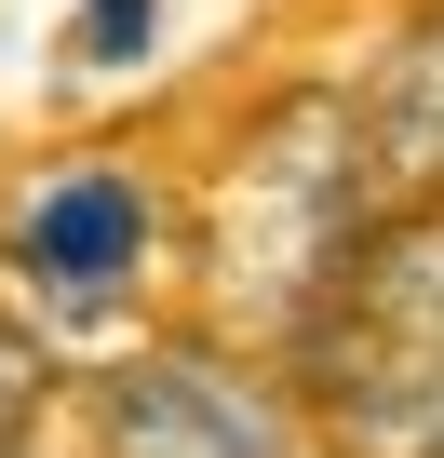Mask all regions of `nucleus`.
I'll list each match as a JSON object with an SVG mask.
<instances>
[{"label": "nucleus", "mask_w": 444, "mask_h": 458, "mask_svg": "<svg viewBox=\"0 0 444 458\" xmlns=\"http://www.w3.org/2000/svg\"><path fill=\"white\" fill-rule=\"evenodd\" d=\"M377 148H364V108L297 81L270 95L230 148H215L202 202H188V284H202V337H230V351H297L310 310L350 284V257L377 243Z\"/></svg>", "instance_id": "nucleus-1"}, {"label": "nucleus", "mask_w": 444, "mask_h": 458, "mask_svg": "<svg viewBox=\"0 0 444 458\" xmlns=\"http://www.w3.org/2000/svg\"><path fill=\"white\" fill-rule=\"evenodd\" d=\"M323 458H444V202L377 216L350 284L283 351Z\"/></svg>", "instance_id": "nucleus-2"}, {"label": "nucleus", "mask_w": 444, "mask_h": 458, "mask_svg": "<svg viewBox=\"0 0 444 458\" xmlns=\"http://www.w3.org/2000/svg\"><path fill=\"white\" fill-rule=\"evenodd\" d=\"M148 41V0H81V14H68V68H121Z\"/></svg>", "instance_id": "nucleus-7"}, {"label": "nucleus", "mask_w": 444, "mask_h": 458, "mask_svg": "<svg viewBox=\"0 0 444 458\" xmlns=\"http://www.w3.org/2000/svg\"><path fill=\"white\" fill-rule=\"evenodd\" d=\"M350 108H364V148H377L390 216L444 202V0H431V14H404V28L377 41V68L350 81Z\"/></svg>", "instance_id": "nucleus-5"}, {"label": "nucleus", "mask_w": 444, "mask_h": 458, "mask_svg": "<svg viewBox=\"0 0 444 458\" xmlns=\"http://www.w3.org/2000/svg\"><path fill=\"white\" fill-rule=\"evenodd\" d=\"M81 431H95V458H323L297 377L270 351L202 337V324L188 337H135L121 364H95Z\"/></svg>", "instance_id": "nucleus-3"}, {"label": "nucleus", "mask_w": 444, "mask_h": 458, "mask_svg": "<svg viewBox=\"0 0 444 458\" xmlns=\"http://www.w3.org/2000/svg\"><path fill=\"white\" fill-rule=\"evenodd\" d=\"M54 391H68V337L28 324V310H0V458H41Z\"/></svg>", "instance_id": "nucleus-6"}, {"label": "nucleus", "mask_w": 444, "mask_h": 458, "mask_svg": "<svg viewBox=\"0 0 444 458\" xmlns=\"http://www.w3.org/2000/svg\"><path fill=\"white\" fill-rule=\"evenodd\" d=\"M0 270H14L28 324H54V337L121 324L148 297V270H162V189L135 162H108V148L41 162L14 202H0Z\"/></svg>", "instance_id": "nucleus-4"}]
</instances>
